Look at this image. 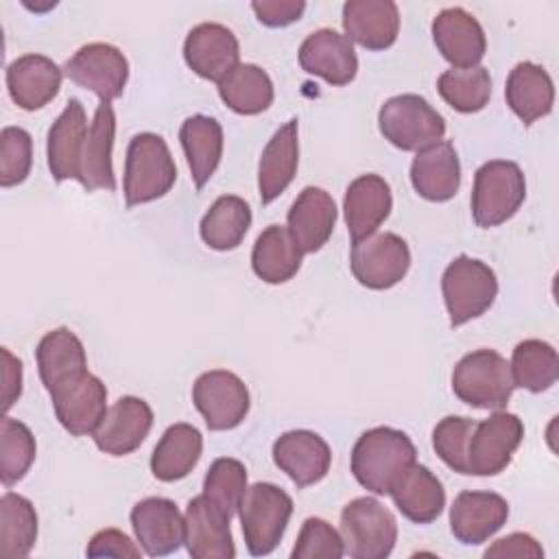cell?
<instances>
[{
	"label": "cell",
	"instance_id": "obj_9",
	"mask_svg": "<svg viewBox=\"0 0 559 559\" xmlns=\"http://www.w3.org/2000/svg\"><path fill=\"white\" fill-rule=\"evenodd\" d=\"M349 266L360 286L386 290L406 277L411 269V249L402 236L393 231H376L352 242Z\"/></svg>",
	"mask_w": 559,
	"mask_h": 559
},
{
	"label": "cell",
	"instance_id": "obj_46",
	"mask_svg": "<svg viewBox=\"0 0 559 559\" xmlns=\"http://www.w3.org/2000/svg\"><path fill=\"white\" fill-rule=\"evenodd\" d=\"M87 557H131L138 559L142 555L140 544L131 542V537L118 528L98 531L87 544Z\"/></svg>",
	"mask_w": 559,
	"mask_h": 559
},
{
	"label": "cell",
	"instance_id": "obj_44",
	"mask_svg": "<svg viewBox=\"0 0 559 559\" xmlns=\"http://www.w3.org/2000/svg\"><path fill=\"white\" fill-rule=\"evenodd\" d=\"M33 166V138L22 127H4L0 133V186L22 183Z\"/></svg>",
	"mask_w": 559,
	"mask_h": 559
},
{
	"label": "cell",
	"instance_id": "obj_48",
	"mask_svg": "<svg viewBox=\"0 0 559 559\" xmlns=\"http://www.w3.org/2000/svg\"><path fill=\"white\" fill-rule=\"evenodd\" d=\"M485 557L493 559H542L544 548L542 544L528 533H509L507 537L496 539L487 550Z\"/></svg>",
	"mask_w": 559,
	"mask_h": 559
},
{
	"label": "cell",
	"instance_id": "obj_30",
	"mask_svg": "<svg viewBox=\"0 0 559 559\" xmlns=\"http://www.w3.org/2000/svg\"><path fill=\"white\" fill-rule=\"evenodd\" d=\"M504 98L509 109L528 127L552 111L555 85L539 63L520 61L507 76Z\"/></svg>",
	"mask_w": 559,
	"mask_h": 559
},
{
	"label": "cell",
	"instance_id": "obj_38",
	"mask_svg": "<svg viewBox=\"0 0 559 559\" xmlns=\"http://www.w3.org/2000/svg\"><path fill=\"white\" fill-rule=\"evenodd\" d=\"M513 384L531 393L548 391L559 378L557 349L542 338H526L513 347L511 354Z\"/></svg>",
	"mask_w": 559,
	"mask_h": 559
},
{
	"label": "cell",
	"instance_id": "obj_13",
	"mask_svg": "<svg viewBox=\"0 0 559 559\" xmlns=\"http://www.w3.org/2000/svg\"><path fill=\"white\" fill-rule=\"evenodd\" d=\"M55 415L72 437L92 435L107 413V389L90 371L50 391Z\"/></svg>",
	"mask_w": 559,
	"mask_h": 559
},
{
	"label": "cell",
	"instance_id": "obj_6",
	"mask_svg": "<svg viewBox=\"0 0 559 559\" xmlns=\"http://www.w3.org/2000/svg\"><path fill=\"white\" fill-rule=\"evenodd\" d=\"M293 515V498L273 483H255L247 487L238 518L249 555H271L282 542Z\"/></svg>",
	"mask_w": 559,
	"mask_h": 559
},
{
	"label": "cell",
	"instance_id": "obj_49",
	"mask_svg": "<svg viewBox=\"0 0 559 559\" xmlns=\"http://www.w3.org/2000/svg\"><path fill=\"white\" fill-rule=\"evenodd\" d=\"M22 395V360L2 347V411L7 413Z\"/></svg>",
	"mask_w": 559,
	"mask_h": 559
},
{
	"label": "cell",
	"instance_id": "obj_12",
	"mask_svg": "<svg viewBox=\"0 0 559 559\" xmlns=\"http://www.w3.org/2000/svg\"><path fill=\"white\" fill-rule=\"evenodd\" d=\"M63 74L79 87L94 92L100 103H111L124 92L129 61L120 48L105 41H92L81 46L66 61Z\"/></svg>",
	"mask_w": 559,
	"mask_h": 559
},
{
	"label": "cell",
	"instance_id": "obj_28",
	"mask_svg": "<svg viewBox=\"0 0 559 559\" xmlns=\"http://www.w3.org/2000/svg\"><path fill=\"white\" fill-rule=\"evenodd\" d=\"M114 140H116V111L111 103H100L90 122L79 183L85 190H116L114 175Z\"/></svg>",
	"mask_w": 559,
	"mask_h": 559
},
{
	"label": "cell",
	"instance_id": "obj_32",
	"mask_svg": "<svg viewBox=\"0 0 559 559\" xmlns=\"http://www.w3.org/2000/svg\"><path fill=\"white\" fill-rule=\"evenodd\" d=\"M35 358L41 384L48 393L87 371L85 347L70 328H57L46 332L37 343Z\"/></svg>",
	"mask_w": 559,
	"mask_h": 559
},
{
	"label": "cell",
	"instance_id": "obj_19",
	"mask_svg": "<svg viewBox=\"0 0 559 559\" xmlns=\"http://www.w3.org/2000/svg\"><path fill=\"white\" fill-rule=\"evenodd\" d=\"M509 518V502L496 491H461L450 507V531L465 546L491 539Z\"/></svg>",
	"mask_w": 559,
	"mask_h": 559
},
{
	"label": "cell",
	"instance_id": "obj_33",
	"mask_svg": "<svg viewBox=\"0 0 559 559\" xmlns=\"http://www.w3.org/2000/svg\"><path fill=\"white\" fill-rule=\"evenodd\" d=\"M181 148L197 190H201L216 173L223 157V127L216 118L194 114L181 122Z\"/></svg>",
	"mask_w": 559,
	"mask_h": 559
},
{
	"label": "cell",
	"instance_id": "obj_24",
	"mask_svg": "<svg viewBox=\"0 0 559 559\" xmlns=\"http://www.w3.org/2000/svg\"><path fill=\"white\" fill-rule=\"evenodd\" d=\"M336 216L338 210L332 194L319 186H306L288 210L286 227L301 253H314L330 240Z\"/></svg>",
	"mask_w": 559,
	"mask_h": 559
},
{
	"label": "cell",
	"instance_id": "obj_11",
	"mask_svg": "<svg viewBox=\"0 0 559 559\" xmlns=\"http://www.w3.org/2000/svg\"><path fill=\"white\" fill-rule=\"evenodd\" d=\"M192 402L210 430H231L249 413L251 397L247 384L227 369H210L192 384Z\"/></svg>",
	"mask_w": 559,
	"mask_h": 559
},
{
	"label": "cell",
	"instance_id": "obj_7",
	"mask_svg": "<svg viewBox=\"0 0 559 559\" xmlns=\"http://www.w3.org/2000/svg\"><path fill=\"white\" fill-rule=\"evenodd\" d=\"M378 129L400 151H421L445 135L443 116L419 94H400L378 111Z\"/></svg>",
	"mask_w": 559,
	"mask_h": 559
},
{
	"label": "cell",
	"instance_id": "obj_26",
	"mask_svg": "<svg viewBox=\"0 0 559 559\" xmlns=\"http://www.w3.org/2000/svg\"><path fill=\"white\" fill-rule=\"evenodd\" d=\"M343 31L367 50L391 48L400 33V9L393 0H347Z\"/></svg>",
	"mask_w": 559,
	"mask_h": 559
},
{
	"label": "cell",
	"instance_id": "obj_45",
	"mask_svg": "<svg viewBox=\"0 0 559 559\" xmlns=\"http://www.w3.org/2000/svg\"><path fill=\"white\" fill-rule=\"evenodd\" d=\"M345 555L341 533L323 518H306L297 542L290 550L293 559H341Z\"/></svg>",
	"mask_w": 559,
	"mask_h": 559
},
{
	"label": "cell",
	"instance_id": "obj_39",
	"mask_svg": "<svg viewBox=\"0 0 559 559\" xmlns=\"http://www.w3.org/2000/svg\"><path fill=\"white\" fill-rule=\"evenodd\" d=\"M37 542V513L28 498L7 491L0 498V555L26 557Z\"/></svg>",
	"mask_w": 559,
	"mask_h": 559
},
{
	"label": "cell",
	"instance_id": "obj_15",
	"mask_svg": "<svg viewBox=\"0 0 559 559\" xmlns=\"http://www.w3.org/2000/svg\"><path fill=\"white\" fill-rule=\"evenodd\" d=\"M153 428V408L146 400L124 395L116 400L98 428L92 432L96 448L111 456H127L135 452Z\"/></svg>",
	"mask_w": 559,
	"mask_h": 559
},
{
	"label": "cell",
	"instance_id": "obj_34",
	"mask_svg": "<svg viewBox=\"0 0 559 559\" xmlns=\"http://www.w3.org/2000/svg\"><path fill=\"white\" fill-rule=\"evenodd\" d=\"M203 435L192 424L179 421L164 430L151 454V472L162 483L186 478L199 463Z\"/></svg>",
	"mask_w": 559,
	"mask_h": 559
},
{
	"label": "cell",
	"instance_id": "obj_3",
	"mask_svg": "<svg viewBox=\"0 0 559 559\" xmlns=\"http://www.w3.org/2000/svg\"><path fill=\"white\" fill-rule=\"evenodd\" d=\"M513 389L511 367L496 349H474L454 365L452 391L472 408L502 411L511 400Z\"/></svg>",
	"mask_w": 559,
	"mask_h": 559
},
{
	"label": "cell",
	"instance_id": "obj_5",
	"mask_svg": "<svg viewBox=\"0 0 559 559\" xmlns=\"http://www.w3.org/2000/svg\"><path fill=\"white\" fill-rule=\"evenodd\" d=\"M526 199V179L511 159H489L478 166L472 188V216L478 227L507 223Z\"/></svg>",
	"mask_w": 559,
	"mask_h": 559
},
{
	"label": "cell",
	"instance_id": "obj_31",
	"mask_svg": "<svg viewBox=\"0 0 559 559\" xmlns=\"http://www.w3.org/2000/svg\"><path fill=\"white\" fill-rule=\"evenodd\" d=\"M389 496L397 511L415 524L435 522L445 507V489L441 480L426 465L417 463L395 480Z\"/></svg>",
	"mask_w": 559,
	"mask_h": 559
},
{
	"label": "cell",
	"instance_id": "obj_27",
	"mask_svg": "<svg viewBox=\"0 0 559 559\" xmlns=\"http://www.w3.org/2000/svg\"><path fill=\"white\" fill-rule=\"evenodd\" d=\"M411 183L426 201H450L461 188V164L454 144L441 140L417 151L411 164Z\"/></svg>",
	"mask_w": 559,
	"mask_h": 559
},
{
	"label": "cell",
	"instance_id": "obj_18",
	"mask_svg": "<svg viewBox=\"0 0 559 559\" xmlns=\"http://www.w3.org/2000/svg\"><path fill=\"white\" fill-rule=\"evenodd\" d=\"M273 461L299 489H304L325 478L332 465V450L321 435L299 428L275 439Z\"/></svg>",
	"mask_w": 559,
	"mask_h": 559
},
{
	"label": "cell",
	"instance_id": "obj_40",
	"mask_svg": "<svg viewBox=\"0 0 559 559\" xmlns=\"http://www.w3.org/2000/svg\"><path fill=\"white\" fill-rule=\"evenodd\" d=\"M439 96L459 114H476L491 98V76L483 66L450 68L437 79Z\"/></svg>",
	"mask_w": 559,
	"mask_h": 559
},
{
	"label": "cell",
	"instance_id": "obj_25",
	"mask_svg": "<svg viewBox=\"0 0 559 559\" xmlns=\"http://www.w3.org/2000/svg\"><path fill=\"white\" fill-rule=\"evenodd\" d=\"M393 207V194L389 183L373 173L356 177L343 199L345 225L352 242L362 240L378 231V227L389 218Z\"/></svg>",
	"mask_w": 559,
	"mask_h": 559
},
{
	"label": "cell",
	"instance_id": "obj_29",
	"mask_svg": "<svg viewBox=\"0 0 559 559\" xmlns=\"http://www.w3.org/2000/svg\"><path fill=\"white\" fill-rule=\"evenodd\" d=\"M299 166V124L284 122L266 142L258 164V190L262 205L273 203L295 179Z\"/></svg>",
	"mask_w": 559,
	"mask_h": 559
},
{
	"label": "cell",
	"instance_id": "obj_43",
	"mask_svg": "<svg viewBox=\"0 0 559 559\" xmlns=\"http://www.w3.org/2000/svg\"><path fill=\"white\" fill-rule=\"evenodd\" d=\"M476 419L448 415L432 428V448L437 456L456 474L467 476V443Z\"/></svg>",
	"mask_w": 559,
	"mask_h": 559
},
{
	"label": "cell",
	"instance_id": "obj_4",
	"mask_svg": "<svg viewBox=\"0 0 559 559\" xmlns=\"http://www.w3.org/2000/svg\"><path fill=\"white\" fill-rule=\"evenodd\" d=\"M441 293L450 314V325L461 328L493 306L498 277L483 260L461 253L445 266L441 275Z\"/></svg>",
	"mask_w": 559,
	"mask_h": 559
},
{
	"label": "cell",
	"instance_id": "obj_8",
	"mask_svg": "<svg viewBox=\"0 0 559 559\" xmlns=\"http://www.w3.org/2000/svg\"><path fill=\"white\" fill-rule=\"evenodd\" d=\"M341 537L354 559H386L397 542V522L380 500L360 496L341 511Z\"/></svg>",
	"mask_w": 559,
	"mask_h": 559
},
{
	"label": "cell",
	"instance_id": "obj_36",
	"mask_svg": "<svg viewBox=\"0 0 559 559\" xmlns=\"http://www.w3.org/2000/svg\"><path fill=\"white\" fill-rule=\"evenodd\" d=\"M216 85L221 100L240 116H258L266 111L275 96L271 76L255 63H238Z\"/></svg>",
	"mask_w": 559,
	"mask_h": 559
},
{
	"label": "cell",
	"instance_id": "obj_16",
	"mask_svg": "<svg viewBox=\"0 0 559 559\" xmlns=\"http://www.w3.org/2000/svg\"><path fill=\"white\" fill-rule=\"evenodd\" d=\"M131 528L144 555L166 557L183 544L186 522L173 500L151 496L133 504Z\"/></svg>",
	"mask_w": 559,
	"mask_h": 559
},
{
	"label": "cell",
	"instance_id": "obj_42",
	"mask_svg": "<svg viewBox=\"0 0 559 559\" xmlns=\"http://www.w3.org/2000/svg\"><path fill=\"white\" fill-rule=\"evenodd\" d=\"M247 493V467L238 459H216L205 478L203 496L210 498L227 518H234Z\"/></svg>",
	"mask_w": 559,
	"mask_h": 559
},
{
	"label": "cell",
	"instance_id": "obj_23",
	"mask_svg": "<svg viewBox=\"0 0 559 559\" xmlns=\"http://www.w3.org/2000/svg\"><path fill=\"white\" fill-rule=\"evenodd\" d=\"M63 70L46 55L28 52L7 66V90L11 100L24 109L35 111L46 107L61 87Z\"/></svg>",
	"mask_w": 559,
	"mask_h": 559
},
{
	"label": "cell",
	"instance_id": "obj_20",
	"mask_svg": "<svg viewBox=\"0 0 559 559\" xmlns=\"http://www.w3.org/2000/svg\"><path fill=\"white\" fill-rule=\"evenodd\" d=\"M229 520L210 498L194 496L183 513V544L194 559H234L236 546Z\"/></svg>",
	"mask_w": 559,
	"mask_h": 559
},
{
	"label": "cell",
	"instance_id": "obj_41",
	"mask_svg": "<svg viewBox=\"0 0 559 559\" xmlns=\"http://www.w3.org/2000/svg\"><path fill=\"white\" fill-rule=\"evenodd\" d=\"M37 454L31 428L9 415L0 421V478L4 487H13L26 476Z\"/></svg>",
	"mask_w": 559,
	"mask_h": 559
},
{
	"label": "cell",
	"instance_id": "obj_22",
	"mask_svg": "<svg viewBox=\"0 0 559 559\" xmlns=\"http://www.w3.org/2000/svg\"><path fill=\"white\" fill-rule=\"evenodd\" d=\"M87 131H90V124H87V116L81 100L70 98L63 111L52 122V127L48 129V140H46L48 170L55 181H68V179L79 181Z\"/></svg>",
	"mask_w": 559,
	"mask_h": 559
},
{
	"label": "cell",
	"instance_id": "obj_21",
	"mask_svg": "<svg viewBox=\"0 0 559 559\" xmlns=\"http://www.w3.org/2000/svg\"><path fill=\"white\" fill-rule=\"evenodd\" d=\"M432 41L452 68H474L487 52L480 22L461 7H448L435 15Z\"/></svg>",
	"mask_w": 559,
	"mask_h": 559
},
{
	"label": "cell",
	"instance_id": "obj_35",
	"mask_svg": "<svg viewBox=\"0 0 559 559\" xmlns=\"http://www.w3.org/2000/svg\"><path fill=\"white\" fill-rule=\"evenodd\" d=\"M301 249L293 240L288 227L269 225L255 238L251 251V269L266 284H284L301 269Z\"/></svg>",
	"mask_w": 559,
	"mask_h": 559
},
{
	"label": "cell",
	"instance_id": "obj_17",
	"mask_svg": "<svg viewBox=\"0 0 559 559\" xmlns=\"http://www.w3.org/2000/svg\"><path fill=\"white\" fill-rule=\"evenodd\" d=\"M299 66L330 85H347L356 79L358 57L352 39L334 28L310 33L299 46Z\"/></svg>",
	"mask_w": 559,
	"mask_h": 559
},
{
	"label": "cell",
	"instance_id": "obj_1",
	"mask_svg": "<svg viewBox=\"0 0 559 559\" xmlns=\"http://www.w3.org/2000/svg\"><path fill=\"white\" fill-rule=\"evenodd\" d=\"M417 463L411 437L391 426L365 430L352 448V474L360 487L376 496H386L395 480Z\"/></svg>",
	"mask_w": 559,
	"mask_h": 559
},
{
	"label": "cell",
	"instance_id": "obj_47",
	"mask_svg": "<svg viewBox=\"0 0 559 559\" xmlns=\"http://www.w3.org/2000/svg\"><path fill=\"white\" fill-rule=\"evenodd\" d=\"M251 9L260 24L271 28H282L297 22L304 15L306 2L304 0H255L251 2Z\"/></svg>",
	"mask_w": 559,
	"mask_h": 559
},
{
	"label": "cell",
	"instance_id": "obj_10",
	"mask_svg": "<svg viewBox=\"0 0 559 559\" xmlns=\"http://www.w3.org/2000/svg\"><path fill=\"white\" fill-rule=\"evenodd\" d=\"M522 439V419L504 408L476 421L467 443V476H498L504 472Z\"/></svg>",
	"mask_w": 559,
	"mask_h": 559
},
{
	"label": "cell",
	"instance_id": "obj_14",
	"mask_svg": "<svg viewBox=\"0 0 559 559\" xmlns=\"http://www.w3.org/2000/svg\"><path fill=\"white\" fill-rule=\"evenodd\" d=\"M183 59L197 76L218 83L240 63V44L225 24L201 22L186 35Z\"/></svg>",
	"mask_w": 559,
	"mask_h": 559
},
{
	"label": "cell",
	"instance_id": "obj_37",
	"mask_svg": "<svg viewBox=\"0 0 559 559\" xmlns=\"http://www.w3.org/2000/svg\"><path fill=\"white\" fill-rule=\"evenodd\" d=\"M251 227V207L236 194L218 197L201 218V240L214 251L236 249Z\"/></svg>",
	"mask_w": 559,
	"mask_h": 559
},
{
	"label": "cell",
	"instance_id": "obj_2",
	"mask_svg": "<svg viewBox=\"0 0 559 559\" xmlns=\"http://www.w3.org/2000/svg\"><path fill=\"white\" fill-rule=\"evenodd\" d=\"M177 166L166 140L144 131L131 138L124 157V201L129 207L151 203L170 192Z\"/></svg>",
	"mask_w": 559,
	"mask_h": 559
}]
</instances>
